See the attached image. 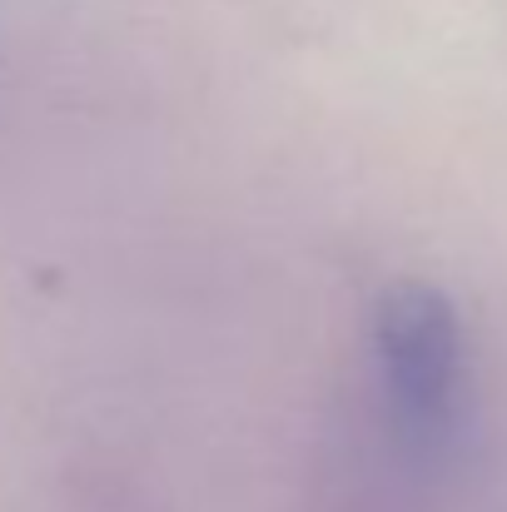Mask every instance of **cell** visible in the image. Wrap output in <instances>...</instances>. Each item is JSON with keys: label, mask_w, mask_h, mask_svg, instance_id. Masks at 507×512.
Listing matches in <instances>:
<instances>
[{"label": "cell", "mask_w": 507, "mask_h": 512, "mask_svg": "<svg viewBox=\"0 0 507 512\" xmlns=\"http://www.w3.org/2000/svg\"><path fill=\"white\" fill-rule=\"evenodd\" d=\"M373 363L393 438L433 458L468 413V339L453 299L433 284H398L373 314Z\"/></svg>", "instance_id": "6da1fadb"}]
</instances>
